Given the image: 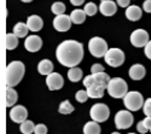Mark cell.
Returning a JSON list of instances; mask_svg holds the SVG:
<instances>
[{
  "label": "cell",
  "mask_w": 151,
  "mask_h": 134,
  "mask_svg": "<svg viewBox=\"0 0 151 134\" xmlns=\"http://www.w3.org/2000/svg\"><path fill=\"white\" fill-rule=\"evenodd\" d=\"M116 1H117V5L120 7H128L131 0H116Z\"/></svg>",
  "instance_id": "obj_37"
},
{
  "label": "cell",
  "mask_w": 151,
  "mask_h": 134,
  "mask_svg": "<svg viewBox=\"0 0 151 134\" xmlns=\"http://www.w3.org/2000/svg\"><path fill=\"white\" fill-rule=\"evenodd\" d=\"M83 86L87 88V93H88L90 98H102L104 95V91L106 90L104 86H102L100 83H98L94 79V75H88L85 76L83 79Z\"/></svg>",
  "instance_id": "obj_4"
},
{
  "label": "cell",
  "mask_w": 151,
  "mask_h": 134,
  "mask_svg": "<svg viewBox=\"0 0 151 134\" xmlns=\"http://www.w3.org/2000/svg\"><path fill=\"white\" fill-rule=\"evenodd\" d=\"M46 85L50 91H58L63 87L64 80H63V76L58 74V72H52V74L46 76Z\"/></svg>",
  "instance_id": "obj_13"
},
{
  "label": "cell",
  "mask_w": 151,
  "mask_h": 134,
  "mask_svg": "<svg viewBox=\"0 0 151 134\" xmlns=\"http://www.w3.org/2000/svg\"><path fill=\"white\" fill-rule=\"evenodd\" d=\"M143 10L147 14H151V0H145L143 3Z\"/></svg>",
  "instance_id": "obj_36"
},
{
  "label": "cell",
  "mask_w": 151,
  "mask_h": 134,
  "mask_svg": "<svg viewBox=\"0 0 151 134\" xmlns=\"http://www.w3.org/2000/svg\"><path fill=\"white\" fill-rule=\"evenodd\" d=\"M19 130H21L23 134H32V133H34V130H35V125H34L33 121L27 120V121H24L23 123H21Z\"/></svg>",
  "instance_id": "obj_26"
},
{
  "label": "cell",
  "mask_w": 151,
  "mask_h": 134,
  "mask_svg": "<svg viewBox=\"0 0 151 134\" xmlns=\"http://www.w3.org/2000/svg\"><path fill=\"white\" fill-rule=\"evenodd\" d=\"M143 121H144V125L146 126V128H147V129L150 130V129H151V117L146 116V117H145V118H144Z\"/></svg>",
  "instance_id": "obj_38"
},
{
  "label": "cell",
  "mask_w": 151,
  "mask_h": 134,
  "mask_svg": "<svg viewBox=\"0 0 151 134\" xmlns=\"http://www.w3.org/2000/svg\"><path fill=\"white\" fill-rule=\"evenodd\" d=\"M58 111L60 114H63V115H69V114H71L74 111V106L71 105V103L69 100H64V102L60 103Z\"/></svg>",
  "instance_id": "obj_27"
},
{
  "label": "cell",
  "mask_w": 151,
  "mask_h": 134,
  "mask_svg": "<svg viewBox=\"0 0 151 134\" xmlns=\"http://www.w3.org/2000/svg\"><path fill=\"white\" fill-rule=\"evenodd\" d=\"M18 99V95H17V92L12 88V87H6V106L10 107L16 104Z\"/></svg>",
  "instance_id": "obj_23"
},
{
  "label": "cell",
  "mask_w": 151,
  "mask_h": 134,
  "mask_svg": "<svg viewBox=\"0 0 151 134\" xmlns=\"http://www.w3.org/2000/svg\"><path fill=\"white\" fill-rule=\"evenodd\" d=\"M90 97H88V93H87V91H78L76 94H75V99H76L79 103H85L87 99H88Z\"/></svg>",
  "instance_id": "obj_30"
},
{
  "label": "cell",
  "mask_w": 151,
  "mask_h": 134,
  "mask_svg": "<svg viewBox=\"0 0 151 134\" xmlns=\"http://www.w3.org/2000/svg\"><path fill=\"white\" fill-rule=\"evenodd\" d=\"M51 11L53 12L56 16L64 15V12H65V5L63 4L62 1H56V3L52 4V6H51Z\"/></svg>",
  "instance_id": "obj_28"
},
{
  "label": "cell",
  "mask_w": 151,
  "mask_h": 134,
  "mask_svg": "<svg viewBox=\"0 0 151 134\" xmlns=\"http://www.w3.org/2000/svg\"><path fill=\"white\" fill-rule=\"evenodd\" d=\"M111 134H121V133H119V132H112Z\"/></svg>",
  "instance_id": "obj_41"
},
{
  "label": "cell",
  "mask_w": 151,
  "mask_h": 134,
  "mask_svg": "<svg viewBox=\"0 0 151 134\" xmlns=\"http://www.w3.org/2000/svg\"><path fill=\"white\" fill-rule=\"evenodd\" d=\"M137 130L139 132V133H142V134H146L147 133V128H146V126L144 125V121H139L138 122V125H137Z\"/></svg>",
  "instance_id": "obj_34"
},
{
  "label": "cell",
  "mask_w": 151,
  "mask_h": 134,
  "mask_svg": "<svg viewBox=\"0 0 151 134\" xmlns=\"http://www.w3.org/2000/svg\"><path fill=\"white\" fill-rule=\"evenodd\" d=\"M28 32H29V28H28V26H27V23L19 22V23H16L15 27H14V34L17 36L18 39H21V38H27Z\"/></svg>",
  "instance_id": "obj_21"
},
{
  "label": "cell",
  "mask_w": 151,
  "mask_h": 134,
  "mask_svg": "<svg viewBox=\"0 0 151 134\" xmlns=\"http://www.w3.org/2000/svg\"><path fill=\"white\" fill-rule=\"evenodd\" d=\"M144 53H145V56L151 60V40L147 42V45L144 47Z\"/></svg>",
  "instance_id": "obj_35"
},
{
  "label": "cell",
  "mask_w": 151,
  "mask_h": 134,
  "mask_svg": "<svg viewBox=\"0 0 151 134\" xmlns=\"http://www.w3.org/2000/svg\"><path fill=\"white\" fill-rule=\"evenodd\" d=\"M86 12L81 9H76V10H73L71 14H70V19L74 24H82L86 21Z\"/></svg>",
  "instance_id": "obj_20"
},
{
  "label": "cell",
  "mask_w": 151,
  "mask_h": 134,
  "mask_svg": "<svg viewBox=\"0 0 151 134\" xmlns=\"http://www.w3.org/2000/svg\"><path fill=\"white\" fill-rule=\"evenodd\" d=\"M21 1H23V3H30V1H33V0H21Z\"/></svg>",
  "instance_id": "obj_40"
},
{
  "label": "cell",
  "mask_w": 151,
  "mask_h": 134,
  "mask_svg": "<svg viewBox=\"0 0 151 134\" xmlns=\"http://www.w3.org/2000/svg\"><path fill=\"white\" fill-rule=\"evenodd\" d=\"M150 132H151V129H150Z\"/></svg>",
  "instance_id": "obj_43"
},
{
  "label": "cell",
  "mask_w": 151,
  "mask_h": 134,
  "mask_svg": "<svg viewBox=\"0 0 151 134\" xmlns=\"http://www.w3.org/2000/svg\"><path fill=\"white\" fill-rule=\"evenodd\" d=\"M108 93L112 98H124V95L128 93V85L121 77H114L111 79L108 83Z\"/></svg>",
  "instance_id": "obj_3"
},
{
  "label": "cell",
  "mask_w": 151,
  "mask_h": 134,
  "mask_svg": "<svg viewBox=\"0 0 151 134\" xmlns=\"http://www.w3.org/2000/svg\"><path fill=\"white\" fill-rule=\"evenodd\" d=\"M68 79L71 82H79L82 79V70L78 67L75 68H70L68 70Z\"/></svg>",
  "instance_id": "obj_25"
},
{
  "label": "cell",
  "mask_w": 151,
  "mask_h": 134,
  "mask_svg": "<svg viewBox=\"0 0 151 134\" xmlns=\"http://www.w3.org/2000/svg\"><path fill=\"white\" fill-rule=\"evenodd\" d=\"M71 19L70 16L68 15H60V16H56V18L53 19V28L57 32H68L71 27Z\"/></svg>",
  "instance_id": "obj_12"
},
{
  "label": "cell",
  "mask_w": 151,
  "mask_h": 134,
  "mask_svg": "<svg viewBox=\"0 0 151 134\" xmlns=\"http://www.w3.org/2000/svg\"><path fill=\"white\" fill-rule=\"evenodd\" d=\"M83 45L76 40H65L58 45L56 50V58L58 62L67 68L78 67L83 58Z\"/></svg>",
  "instance_id": "obj_1"
},
{
  "label": "cell",
  "mask_w": 151,
  "mask_h": 134,
  "mask_svg": "<svg viewBox=\"0 0 151 134\" xmlns=\"http://www.w3.org/2000/svg\"><path fill=\"white\" fill-rule=\"evenodd\" d=\"M143 111L146 116L151 117V98L146 99L145 103H144V106H143Z\"/></svg>",
  "instance_id": "obj_31"
},
{
  "label": "cell",
  "mask_w": 151,
  "mask_h": 134,
  "mask_svg": "<svg viewBox=\"0 0 151 134\" xmlns=\"http://www.w3.org/2000/svg\"><path fill=\"white\" fill-rule=\"evenodd\" d=\"M144 103L145 102H144L142 93L135 92V91L128 92L123 98V104L126 107H127V110H129V111L140 110V109H143V106H144Z\"/></svg>",
  "instance_id": "obj_6"
},
{
  "label": "cell",
  "mask_w": 151,
  "mask_h": 134,
  "mask_svg": "<svg viewBox=\"0 0 151 134\" xmlns=\"http://www.w3.org/2000/svg\"><path fill=\"white\" fill-rule=\"evenodd\" d=\"M98 10H99V7H97V5L94 3H87L83 7V11L86 12L87 16H94Z\"/></svg>",
  "instance_id": "obj_29"
},
{
  "label": "cell",
  "mask_w": 151,
  "mask_h": 134,
  "mask_svg": "<svg viewBox=\"0 0 151 134\" xmlns=\"http://www.w3.org/2000/svg\"><path fill=\"white\" fill-rule=\"evenodd\" d=\"M100 126L96 121H90L83 126V134H100Z\"/></svg>",
  "instance_id": "obj_22"
},
{
  "label": "cell",
  "mask_w": 151,
  "mask_h": 134,
  "mask_svg": "<svg viewBox=\"0 0 151 134\" xmlns=\"http://www.w3.org/2000/svg\"><path fill=\"white\" fill-rule=\"evenodd\" d=\"M42 46V40L37 35H29L24 40V47L29 52H37Z\"/></svg>",
  "instance_id": "obj_14"
},
{
  "label": "cell",
  "mask_w": 151,
  "mask_h": 134,
  "mask_svg": "<svg viewBox=\"0 0 151 134\" xmlns=\"http://www.w3.org/2000/svg\"><path fill=\"white\" fill-rule=\"evenodd\" d=\"M26 72V67L19 60H14L6 67V74H5V82L7 87H14L18 85Z\"/></svg>",
  "instance_id": "obj_2"
},
{
  "label": "cell",
  "mask_w": 151,
  "mask_h": 134,
  "mask_svg": "<svg viewBox=\"0 0 151 134\" xmlns=\"http://www.w3.org/2000/svg\"><path fill=\"white\" fill-rule=\"evenodd\" d=\"M99 72H105L104 67L102 64H93L91 67V74H99Z\"/></svg>",
  "instance_id": "obj_33"
},
{
  "label": "cell",
  "mask_w": 151,
  "mask_h": 134,
  "mask_svg": "<svg viewBox=\"0 0 151 134\" xmlns=\"http://www.w3.org/2000/svg\"><path fill=\"white\" fill-rule=\"evenodd\" d=\"M99 11L104 16H108V17L114 16L117 11V5L112 0H102L99 5Z\"/></svg>",
  "instance_id": "obj_15"
},
{
  "label": "cell",
  "mask_w": 151,
  "mask_h": 134,
  "mask_svg": "<svg viewBox=\"0 0 151 134\" xmlns=\"http://www.w3.org/2000/svg\"><path fill=\"white\" fill-rule=\"evenodd\" d=\"M70 3L74 6H80V5H82L85 3V0H70Z\"/></svg>",
  "instance_id": "obj_39"
},
{
  "label": "cell",
  "mask_w": 151,
  "mask_h": 134,
  "mask_svg": "<svg viewBox=\"0 0 151 134\" xmlns=\"http://www.w3.org/2000/svg\"><path fill=\"white\" fill-rule=\"evenodd\" d=\"M143 16V11L139 6H137V5H131L128 6L127 9H126V17H127L129 21L132 22H137V21H139Z\"/></svg>",
  "instance_id": "obj_18"
},
{
  "label": "cell",
  "mask_w": 151,
  "mask_h": 134,
  "mask_svg": "<svg viewBox=\"0 0 151 134\" xmlns=\"http://www.w3.org/2000/svg\"><path fill=\"white\" fill-rule=\"evenodd\" d=\"M5 45H6V50L12 51L15 50L18 45V38L14 33H9L6 34V39H5Z\"/></svg>",
  "instance_id": "obj_24"
},
{
  "label": "cell",
  "mask_w": 151,
  "mask_h": 134,
  "mask_svg": "<svg viewBox=\"0 0 151 134\" xmlns=\"http://www.w3.org/2000/svg\"><path fill=\"white\" fill-rule=\"evenodd\" d=\"M34 134H47V127L44 123H39L35 126Z\"/></svg>",
  "instance_id": "obj_32"
},
{
  "label": "cell",
  "mask_w": 151,
  "mask_h": 134,
  "mask_svg": "<svg viewBox=\"0 0 151 134\" xmlns=\"http://www.w3.org/2000/svg\"><path fill=\"white\" fill-rule=\"evenodd\" d=\"M37 71H39L41 75L48 76L50 74L53 72V63L50 59H42L41 62H39V64H37Z\"/></svg>",
  "instance_id": "obj_19"
},
{
  "label": "cell",
  "mask_w": 151,
  "mask_h": 134,
  "mask_svg": "<svg viewBox=\"0 0 151 134\" xmlns=\"http://www.w3.org/2000/svg\"><path fill=\"white\" fill-rule=\"evenodd\" d=\"M109 115H110L109 107L106 104H103V103L94 104L90 110V116H91L92 121H96L98 123L105 122V121L109 118Z\"/></svg>",
  "instance_id": "obj_8"
},
{
  "label": "cell",
  "mask_w": 151,
  "mask_h": 134,
  "mask_svg": "<svg viewBox=\"0 0 151 134\" xmlns=\"http://www.w3.org/2000/svg\"><path fill=\"white\" fill-rule=\"evenodd\" d=\"M129 40L134 47H145L150 41L149 33L145 29H135L134 32H132Z\"/></svg>",
  "instance_id": "obj_10"
},
{
  "label": "cell",
  "mask_w": 151,
  "mask_h": 134,
  "mask_svg": "<svg viewBox=\"0 0 151 134\" xmlns=\"http://www.w3.org/2000/svg\"><path fill=\"white\" fill-rule=\"evenodd\" d=\"M28 111L23 105H15L10 110V118L16 123H23L24 121H27Z\"/></svg>",
  "instance_id": "obj_11"
},
{
  "label": "cell",
  "mask_w": 151,
  "mask_h": 134,
  "mask_svg": "<svg viewBox=\"0 0 151 134\" xmlns=\"http://www.w3.org/2000/svg\"><path fill=\"white\" fill-rule=\"evenodd\" d=\"M128 74H129V77L132 80L139 81V80L144 79V76L146 75V70H145V67L142 64H133L129 68Z\"/></svg>",
  "instance_id": "obj_16"
},
{
  "label": "cell",
  "mask_w": 151,
  "mask_h": 134,
  "mask_svg": "<svg viewBox=\"0 0 151 134\" xmlns=\"http://www.w3.org/2000/svg\"><path fill=\"white\" fill-rule=\"evenodd\" d=\"M27 26L29 28V30L36 33V32H39L44 27V21L40 16H37V15H32L28 17L27 19Z\"/></svg>",
  "instance_id": "obj_17"
},
{
  "label": "cell",
  "mask_w": 151,
  "mask_h": 134,
  "mask_svg": "<svg viewBox=\"0 0 151 134\" xmlns=\"http://www.w3.org/2000/svg\"><path fill=\"white\" fill-rule=\"evenodd\" d=\"M88 51L93 57L102 58V57H105L106 52L109 51V47L106 41L103 38L94 36V38H91V40L88 41Z\"/></svg>",
  "instance_id": "obj_5"
},
{
  "label": "cell",
  "mask_w": 151,
  "mask_h": 134,
  "mask_svg": "<svg viewBox=\"0 0 151 134\" xmlns=\"http://www.w3.org/2000/svg\"><path fill=\"white\" fill-rule=\"evenodd\" d=\"M133 125V115L129 110H120L115 115V126L117 129H127Z\"/></svg>",
  "instance_id": "obj_9"
},
{
  "label": "cell",
  "mask_w": 151,
  "mask_h": 134,
  "mask_svg": "<svg viewBox=\"0 0 151 134\" xmlns=\"http://www.w3.org/2000/svg\"><path fill=\"white\" fill-rule=\"evenodd\" d=\"M104 60L109 67L119 68L124 63V53L122 50L116 48V47L109 48V51L106 52V54L104 57Z\"/></svg>",
  "instance_id": "obj_7"
},
{
  "label": "cell",
  "mask_w": 151,
  "mask_h": 134,
  "mask_svg": "<svg viewBox=\"0 0 151 134\" xmlns=\"http://www.w3.org/2000/svg\"><path fill=\"white\" fill-rule=\"evenodd\" d=\"M128 134H135V133H128Z\"/></svg>",
  "instance_id": "obj_42"
}]
</instances>
